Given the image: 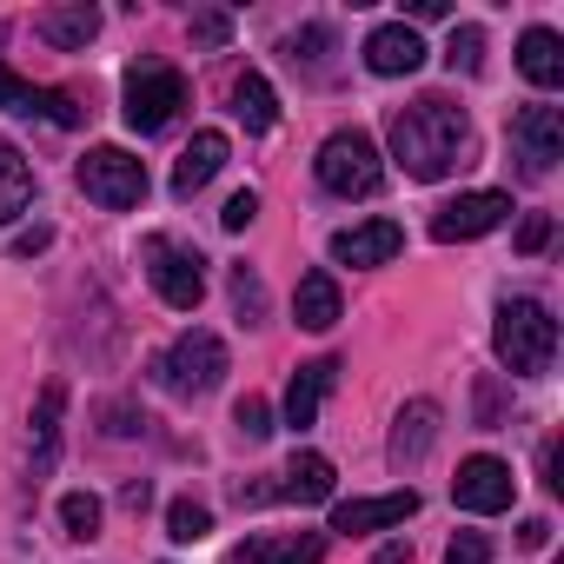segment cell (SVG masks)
I'll return each mask as SVG.
<instances>
[{"label": "cell", "mask_w": 564, "mask_h": 564, "mask_svg": "<svg viewBox=\"0 0 564 564\" xmlns=\"http://www.w3.org/2000/svg\"><path fill=\"white\" fill-rule=\"evenodd\" d=\"M386 140H392V160L412 180H445L471 153V120H465V107L425 94V100H412V107H399L386 120Z\"/></svg>", "instance_id": "6da1fadb"}, {"label": "cell", "mask_w": 564, "mask_h": 564, "mask_svg": "<svg viewBox=\"0 0 564 564\" xmlns=\"http://www.w3.org/2000/svg\"><path fill=\"white\" fill-rule=\"evenodd\" d=\"M491 346L524 379L551 372V359H557V319H551V306L544 300H505L498 306V326H491Z\"/></svg>", "instance_id": "7a4b0ae2"}, {"label": "cell", "mask_w": 564, "mask_h": 564, "mask_svg": "<svg viewBox=\"0 0 564 564\" xmlns=\"http://www.w3.org/2000/svg\"><path fill=\"white\" fill-rule=\"evenodd\" d=\"M313 173H319V186H326V193H339V199H372V193L386 186L379 140H372V133H359V127L326 133V147H319Z\"/></svg>", "instance_id": "3957f363"}, {"label": "cell", "mask_w": 564, "mask_h": 564, "mask_svg": "<svg viewBox=\"0 0 564 564\" xmlns=\"http://www.w3.org/2000/svg\"><path fill=\"white\" fill-rule=\"evenodd\" d=\"M186 107V74L166 61H140L127 74V127L133 133H166Z\"/></svg>", "instance_id": "277c9868"}, {"label": "cell", "mask_w": 564, "mask_h": 564, "mask_svg": "<svg viewBox=\"0 0 564 564\" xmlns=\"http://www.w3.org/2000/svg\"><path fill=\"white\" fill-rule=\"evenodd\" d=\"M160 386L166 392H180V399H206L219 379H226V346H219V333H180L166 352H160Z\"/></svg>", "instance_id": "5b68a950"}, {"label": "cell", "mask_w": 564, "mask_h": 564, "mask_svg": "<svg viewBox=\"0 0 564 564\" xmlns=\"http://www.w3.org/2000/svg\"><path fill=\"white\" fill-rule=\"evenodd\" d=\"M140 252H147V279H153V293H160L173 313H193V306L206 300V272H199L206 259H199L193 246H180V239L153 232Z\"/></svg>", "instance_id": "8992f818"}, {"label": "cell", "mask_w": 564, "mask_h": 564, "mask_svg": "<svg viewBox=\"0 0 564 564\" xmlns=\"http://www.w3.org/2000/svg\"><path fill=\"white\" fill-rule=\"evenodd\" d=\"M80 193H87L94 206H107V213H127V206L147 199V166H140L127 147H94V153L80 160Z\"/></svg>", "instance_id": "52a82bcc"}, {"label": "cell", "mask_w": 564, "mask_h": 564, "mask_svg": "<svg viewBox=\"0 0 564 564\" xmlns=\"http://www.w3.org/2000/svg\"><path fill=\"white\" fill-rule=\"evenodd\" d=\"M511 498H518V478H511V465L491 458V452L465 458L458 478H452V505L471 511V518H498V511H511Z\"/></svg>", "instance_id": "ba28073f"}, {"label": "cell", "mask_w": 564, "mask_h": 564, "mask_svg": "<svg viewBox=\"0 0 564 564\" xmlns=\"http://www.w3.org/2000/svg\"><path fill=\"white\" fill-rule=\"evenodd\" d=\"M511 160H518L531 180H544V173L564 160V113H557V107H518V113H511Z\"/></svg>", "instance_id": "9c48e42d"}, {"label": "cell", "mask_w": 564, "mask_h": 564, "mask_svg": "<svg viewBox=\"0 0 564 564\" xmlns=\"http://www.w3.org/2000/svg\"><path fill=\"white\" fill-rule=\"evenodd\" d=\"M505 213H511V193H458L452 206L432 213V239H445V246L485 239L491 226H505Z\"/></svg>", "instance_id": "30bf717a"}, {"label": "cell", "mask_w": 564, "mask_h": 564, "mask_svg": "<svg viewBox=\"0 0 564 564\" xmlns=\"http://www.w3.org/2000/svg\"><path fill=\"white\" fill-rule=\"evenodd\" d=\"M419 511V491L405 485V491H386V498H346V505H333V531H346V538H366V531H392V524H405Z\"/></svg>", "instance_id": "8fae6325"}, {"label": "cell", "mask_w": 564, "mask_h": 564, "mask_svg": "<svg viewBox=\"0 0 564 564\" xmlns=\"http://www.w3.org/2000/svg\"><path fill=\"white\" fill-rule=\"evenodd\" d=\"M366 67H372L379 80L419 74V67H425V41H419L405 21H386V28H372V34H366Z\"/></svg>", "instance_id": "7c38bea8"}, {"label": "cell", "mask_w": 564, "mask_h": 564, "mask_svg": "<svg viewBox=\"0 0 564 564\" xmlns=\"http://www.w3.org/2000/svg\"><path fill=\"white\" fill-rule=\"evenodd\" d=\"M399 252H405V226L399 219H366V226H346L333 239V259L339 265H386Z\"/></svg>", "instance_id": "4fadbf2b"}, {"label": "cell", "mask_w": 564, "mask_h": 564, "mask_svg": "<svg viewBox=\"0 0 564 564\" xmlns=\"http://www.w3.org/2000/svg\"><path fill=\"white\" fill-rule=\"evenodd\" d=\"M0 107L8 113H41V120H54V127H80V107L67 100V94H54V87H34V80H21L14 67H0Z\"/></svg>", "instance_id": "5bb4252c"}, {"label": "cell", "mask_w": 564, "mask_h": 564, "mask_svg": "<svg viewBox=\"0 0 564 564\" xmlns=\"http://www.w3.org/2000/svg\"><path fill=\"white\" fill-rule=\"evenodd\" d=\"M333 386H339V359H313V366H300L293 386H286V425L306 432V425L319 419V405L333 399Z\"/></svg>", "instance_id": "9a60e30c"}, {"label": "cell", "mask_w": 564, "mask_h": 564, "mask_svg": "<svg viewBox=\"0 0 564 564\" xmlns=\"http://www.w3.org/2000/svg\"><path fill=\"white\" fill-rule=\"evenodd\" d=\"M226 153H232V147H226V133H219V127L193 133V140H186V153H180V166H173V193H180V199H193V193L226 166Z\"/></svg>", "instance_id": "2e32d148"}, {"label": "cell", "mask_w": 564, "mask_h": 564, "mask_svg": "<svg viewBox=\"0 0 564 564\" xmlns=\"http://www.w3.org/2000/svg\"><path fill=\"white\" fill-rule=\"evenodd\" d=\"M432 445H438V405H432V399H412V405L399 412V425H392V465L412 471Z\"/></svg>", "instance_id": "e0dca14e"}, {"label": "cell", "mask_w": 564, "mask_h": 564, "mask_svg": "<svg viewBox=\"0 0 564 564\" xmlns=\"http://www.w3.org/2000/svg\"><path fill=\"white\" fill-rule=\"evenodd\" d=\"M518 74L531 80V87H564V41L551 34V28H531L524 41H518Z\"/></svg>", "instance_id": "ac0fdd59"}, {"label": "cell", "mask_w": 564, "mask_h": 564, "mask_svg": "<svg viewBox=\"0 0 564 564\" xmlns=\"http://www.w3.org/2000/svg\"><path fill=\"white\" fill-rule=\"evenodd\" d=\"M293 313H300L306 333H333L339 326V279L333 272H306L300 293H293Z\"/></svg>", "instance_id": "d6986e66"}, {"label": "cell", "mask_w": 564, "mask_h": 564, "mask_svg": "<svg viewBox=\"0 0 564 564\" xmlns=\"http://www.w3.org/2000/svg\"><path fill=\"white\" fill-rule=\"evenodd\" d=\"M279 498H293V505H326V498H333V458H326V452H293Z\"/></svg>", "instance_id": "ffe728a7"}, {"label": "cell", "mask_w": 564, "mask_h": 564, "mask_svg": "<svg viewBox=\"0 0 564 564\" xmlns=\"http://www.w3.org/2000/svg\"><path fill=\"white\" fill-rule=\"evenodd\" d=\"M326 557V538L319 531H293V538H252L239 551V564H319Z\"/></svg>", "instance_id": "44dd1931"}, {"label": "cell", "mask_w": 564, "mask_h": 564, "mask_svg": "<svg viewBox=\"0 0 564 564\" xmlns=\"http://www.w3.org/2000/svg\"><path fill=\"white\" fill-rule=\"evenodd\" d=\"M28 199H34V166L21 160V147H14L8 133H0V226L21 219Z\"/></svg>", "instance_id": "7402d4cb"}, {"label": "cell", "mask_w": 564, "mask_h": 564, "mask_svg": "<svg viewBox=\"0 0 564 564\" xmlns=\"http://www.w3.org/2000/svg\"><path fill=\"white\" fill-rule=\"evenodd\" d=\"M61 412H67V386L47 379V386H41V405H34V471H54V452H61Z\"/></svg>", "instance_id": "603a6c76"}, {"label": "cell", "mask_w": 564, "mask_h": 564, "mask_svg": "<svg viewBox=\"0 0 564 564\" xmlns=\"http://www.w3.org/2000/svg\"><path fill=\"white\" fill-rule=\"evenodd\" d=\"M34 28H41V41H54V47H87V41L100 34V8H87V0H74V8H47Z\"/></svg>", "instance_id": "cb8c5ba5"}, {"label": "cell", "mask_w": 564, "mask_h": 564, "mask_svg": "<svg viewBox=\"0 0 564 564\" xmlns=\"http://www.w3.org/2000/svg\"><path fill=\"white\" fill-rule=\"evenodd\" d=\"M232 113L246 120V133H265V127L279 120L272 80H265V74H239V80H232Z\"/></svg>", "instance_id": "d4e9b609"}, {"label": "cell", "mask_w": 564, "mask_h": 564, "mask_svg": "<svg viewBox=\"0 0 564 564\" xmlns=\"http://www.w3.org/2000/svg\"><path fill=\"white\" fill-rule=\"evenodd\" d=\"M333 54H339V34H333V28H319V21H313V28H300V34H293V61H300L313 80H333Z\"/></svg>", "instance_id": "484cf974"}, {"label": "cell", "mask_w": 564, "mask_h": 564, "mask_svg": "<svg viewBox=\"0 0 564 564\" xmlns=\"http://www.w3.org/2000/svg\"><path fill=\"white\" fill-rule=\"evenodd\" d=\"M206 531H213V511H206V505H193V498H173V505H166V538L199 544Z\"/></svg>", "instance_id": "4316f807"}, {"label": "cell", "mask_w": 564, "mask_h": 564, "mask_svg": "<svg viewBox=\"0 0 564 564\" xmlns=\"http://www.w3.org/2000/svg\"><path fill=\"white\" fill-rule=\"evenodd\" d=\"M445 67H452V74H478V67H485V28H452Z\"/></svg>", "instance_id": "83f0119b"}, {"label": "cell", "mask_w": 564, "mask_h": 564, "mask_svg": "<svg viewBox=\"0 0 564 564\" xmlns=\"http://www.w3.org/2000/svg\"><path fill=\"white\" fill-rule=\"evenodd\" d=\"M61 524H67V538H94L100 531V498L94 491H67L61 498Z\"/></svg>", "instance_id": "f1b7e54d"}, {"label": "cell", "mask_w": 564, "mask_h": 564, "mask_svg": "<svg viewBox=\"0 0 564 564\" xmlns=\"http://www.w3.org/2000/svg\"><path fill=\"white\" fill-rule=\"evenodd\" d=\"M232 306H239V319H246V326H259V319H265V286H259V272H246V265L232 272Z\"/></svg>", "instance_id": "f546056e"}, {"label": "cell", "mask_w": 564, "mask_h": 564, "mask_svg": "<svg viewBox=\"0 0 564 564\" xmlns=\"http://www.w3.org/2000/svg\"><path fill=\"white\" fill-rule=\"evenodd\" d=\"M232 425H239V438H265V432H272V405L246 392V399L232 405Z\"/></svg>", "instance_id": "4dcf8cb0"}, {"label": "cell", "mask_w": 564, "mask_h": 564, "mask_svg": "<svg viewBox=\"0 0 564 564\" xmlns=\"http://www.w3.org/2000/svg\"><path fill=\"white\" fill-rule=\"evenodd\" d=\"M445 564H491V538L485 531H458L445 544Z\"/></svg>", "instance_id": "1f68e13d"}, {"label": "cell", "mask_w": 564, "mask_h": 564, "mask_svg": "<svg viewBox=\"0 0 564 564\" xmlns=\"http://www.w3.org/2000/svg\"><path fill=\"white\" fill-rule=\"evenodd\" d=\"M252 219H259V199H252V193H232V199H226V213H219V226H226V232H246Z\"/></svg>", "instance_id": "d6a6232c"}, {"label": "cell", "mask_w": 564, "mask_h": 564, "mask_svg": "<svg viewBox=\"0 0 564 564\" xmlns=\"http://www.w3.org/2000/svg\"><path fill=\"white\" fill-rule=\"evenodd\" d=\"M544 246H551V213H531L518 226V252H544Z\"/></svg>", "instance_id": "836d02e7"}, {"label": "cell", "mask_w": 564, "mask_h": 564, "mask_svg": "<svg viewBox=\"0 0 564 564\" xmlns=\"http://www.w3.org/2000/svg\"><path fill=\"white\" fill-rule=\"evenodd\" d=\"M193 34H199V41H226V14H199Z\"/></svg>", "instance_id": "e575fe53"}, {"label": "cell", "mask_w": 564, "mask_h": 564, "mask_svg": "<svg viewBox=\"0 0 564 564\" xmlns=\"http://www.w3.org/2000/svg\"><path fill=\"white\" fill-rule=\"evenodd\" d=\"M47 239H54V232H47V226H34V232H21V239H14V252H28V259H34Z\"/></svg>", "instance_id": "d590c367"}, {"label": "cell", "mask_w": 564, "mask_h": 564, "mask_svg": "<svg viewBox=\"0 0 564 564\" xmlns=\"http://www.w3.org/2000/svg\"><path fill=\"white\" fill-rule=\"evenodd\" d=\"M478 419L498 425V392H491V386H478Z\"/></svg>", "instance_id": "8d00e7d4"}, {"label": "cell", "mask_w": 564, "mask_h": 564, "mask_svg": "<svg viewBox=\"0 0 564 564\" xmlns=\"http://www.w3.org/2000/svg\"><path fill=\"white\" fill-rule=\"evenodd\" d=\"M438 14H445V0H412V21H438ZM412 21H405V28H412Z\"/></svg>", "instance_id": "74e56055"}, {"label": "cell", "mask_w": 564, "mask_h": 564, "mask_svg": "<svg viewBox=\"0 0 564 564\" xmlns=\"http://www.w3.org/2000/svg\"><path fill=\"white\" fill-rule=\"evenodd\" d=\"M379 564H405V544H386V551H379Z\"/></svg>", "instance_id": "f35d334b"}]
</instances>
